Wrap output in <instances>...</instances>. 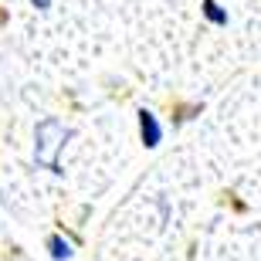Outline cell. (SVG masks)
<instances>
[{"instance_id": "277c9868", "label": "cell", "mask_w": 261, "mask_h": 261, "mask_svg": "<svg viewBox=\"0 0 261 261\" xmlns=\"http://www.w3.org/2000/svg\"><path fill=\"white\" fill-rule=\"evenodd\" d=\"M203 14H207V20H211V24H217V28H227V14L217 7V0H203Z\"/></svg>"}, {"instance_id": "5b68a950", "label": "cell", "mask_w": 261, "mask_h": 261, "mask_svg": "<svg viewBox=\"0 0 261 261\" xmlns=\"http://www.w3.org/2000/svg\"><path fill=\"white\" fill-rule=\"evenodd\" d=\"M31 4H34L38 10H48V7H51V0H31Z\"/></svg>"}, {"instance_id": "7a4b0ae2", "label": "cell", "mask_w": 261, "mask_h": 261, "mask_svg": "<svg viewBox=\"0 0 261 261\" xmlns=\"http://www.w3.org/2000/svg\"><path fill=\"white\" fill-rule=\"evenodd\" d=\"M139 136H143L146 149H156L163 143V126H160L156 112H149V109H139Z\"/></svg>"}, {"instance_id": "3957f363", "label": "cell", "mask_w": 261, "mask_h": 261, "mask_svg": "<svg viewBox=\"0 0 261 261\" xmlns=\"http://www.w3.org/2000/svg\"><path fill=\"white\" fill-rule=\"evenodd\" d=\"M48 254H51V261H71L75 248H71V241H68L65 234H51L48 238Z\"/></svg>"}, {"instance_id": "6da1fadb", "label": "cell", "mask_w": 261, "mask_h": 261, "mask_svg": "<svg viewBox=\"0 0 261 261\" xmlns=\"http://www.w3.org/2000/svg\"><path fill=\"white\" fill-rule=\"evenodd\" d=\"M65 139H68V129L61 126L58 119H44L38 126V133H34V160L41 166H48L51 173H61L58 170V149L65 146Z\"/></svg>"}]
</instances>
